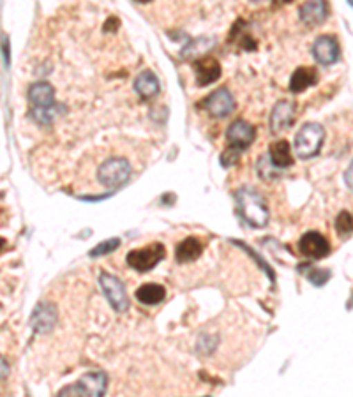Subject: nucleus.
I'll list each match as a JSON object with an SVG mask.
<instances>
[{"label": "nucleus", "instance_id": "1", "mask_svg": "<svg viewBox=\"0 0 353 397\" xmlns=\"http://www.w3.org/2000/svg\"><path fill=\"white\" fill-rule=\"evenodd\" d=\"M235 203L240 217L253 228H263L269 222V206L265 198L253 187H240L235 193Z\"/></svg>", "mask_w": 353, "mask_h": 397}, {"label": "nucleus", "instance_id": "2", "mask_svg": "<svg viewBox=\"0 0 353 397\" xmlns=\"http://www.w3.org/2000/svg\"><path fill=\"white\" fill-rule=\"evenodd\" d=\"M325 142V129L318 122H307L300 127L294 142L295 154L300 159H313L320 154Z\"/></svg>", "mask_w": 353, "mask_h": 397}, {"label": "nucleus", "instance_id": "3", "mask_svg": "<svg viewBox=\"0 0 353 397\" xmlns=\"http://www.w3.org/2000/svg\"><path fill=\"white\" fill-rule=\"evenodd\" d=\"M133 168L124 157L106 159L97 170V180L106 187H120L131 179Z\"/></svg>", "mask_w": 353, "mask_h": 397}, {"label": "nucleus", "instance_id": "4", "mask_svg": "<svg viewBox=\"0 0 353 397\" xmlns=\"http://www.w3.org/2000/svg\"><path fill=\"white\" fill-rule=\"evenodd\" d=\"M164 254H166V249H164L163 244L152 242L149 246L142 247V249L129 251L126 256V262L131 269L138 270V272L143 274V272H151L164 258Z\"/></svg>", "mask_w": 353, "mask_h": 397}, {"label": "nucleus", "instance_id": "5", "mask_svg": "<svg viewBox=\"0 0 353 397\" xmlns=\"http://www.w3.org/2000/svg\"><path fill=\"white\" fill-rule=\"evenodd\" d=\"M99 284L108 304L113 307L115 313H126L129 309V297H127L126 286L122 284V281L117 275L103 272L99 275Z\"/></svg>", "mask_w": 353, "mask_h": 397}, {"label": "nucleus", "instance_id": "6", "mask_svg": "<svg viewBox=\"0 0 353 397\" xmlns=\"http://www.w3.org/2000/svg\"><path fill=\"white\" fill-rule=\"evenodd\" d=\"M254 138H256V129H254L253 124H249L247 120L242 119L235 120V122H231L227 129L228 145L240 152L249 148L251 145H253Z\"/></svg>", "mask_w": 353, "mask_h": 397}, {"label": "nucleus", "instance_id": "7", "mask_svg": "<svg viewBox=\"0 0 353 397\" xmlns=\"http://www.w3.org/2000/svg\"><path fill=\"white\" fill-rule=\"evenodd\" d=\"M203 106H205V110L209 111L212 117L222 119V117L230 115L231 111L235 110V99L227 87H221L212 92V94L203 101Z\"/></svg>", "mask_w": 353, "mask_h": 397}, {"label": "nucleus", "instance_id": "8", "mask_svg": "<svg viewBox=\"0 0 353 397\" xmlns=\"http://www.w3.org/2000/svg\"><path fill=\"white\" fill-rule=\"evenodd\" d=\"M298 247H300V253L311 260H323L330 253L329 240L318 231H307L302 235Z\"/></svg>", "mask_w": 353, "mask_h": 397}, {"label": "nucleus", "instance_id": "9", "mask_svg": "<svg viewBox=\"0 0 353 397\" xmlns=\"http://www.w3.org/2000/svg\"><path fill=\"white\" fill-rule=\"evenodd\" d=\"M57 320H59L57 307L50 304V302H41V304L36 306L34 313H32L30 327L36 333H48L57 325Z\"/></svg>", "mask_w": 353, "mask_h": 397}, {"label": "nucleus", "instance_id": "10", "mask_svg": "<svg viewBox=\"0 0 353 397\" xmlns=\"http://www.w3.org/2000/svg\"><path fill=\"white\" fill-rule=\"evenodd\" d=\"M341 48L336 37L332 36H320L313 44V57L318 64L322 66H332L339 60Z\"/></svg>", "mask_w": 353, "mask_h": 397}, {"label": "nucleus", "instance_id": "11", "mask_svg": "<svg viewBox=\"0 0 353 397\" xmlns=\"http://www.w3.org/2000/svg\"><path fill=\"white\" fill-rule=\"evenodd\" d=\"M295 122V103L288 99H281L276 103L270 113V129L272 133H281Z\"/></svg>", "mask_w": 353, "mask_h": 397}, {"label": "nucleus", "instance_id": "12", "mask_svg": "<svg viewBox=\"0 0 353 397\" xmlns=\"http://www.w3.org/2000/svg\"><path fill=\"white\" fill-rule=\"evenodd\" d=\"M28 101L34 111L50 110L55 106V88L48 81H37L28 88Z\"/></svg>", "mask_w": 353, "mask_h": 397}, {"label": "nucleus", "instance_id": "13", "mask_svg": "<svg viewBox=\"0 0 353 397\" xmlns=\"http://www.w3.org/2000/svg\"><path fill=\"white\" fill-rule=\"evenodd\" d=\"M195 75L196 85L198 87H207V85L214 84L216 79L221 76V64L212 57H203L195 62Z\"/></svg>", "mask_w": 353, "mask_h": 397}, {"label": "nucleus", "instance_id": "14", "mask_svg": "<svg viewBox=\"0 0 353 397\" xmlns=\"http://www.w3.org/2000/svg\"><path fill=\"white\" fill-rule=\"evenodd\" d=\"M78 385L84 390L85 397H104L108 389V378L103 371H90L79 378Z\"/></svg>", "mask_w": 353, "mask_h": 397}, {"label": "nucleus", "instance_id": "15", "mask_svg": "<svg viewBox=\"0 0 353 397\" xmlns=\"http://www.w3.org/2000/svg\"><path fill=\"white\" fill-rule=\"evenodd\" d=\"M269 161L270 164L278 170H286L294 164V155H292V145L286 139L274 142L269 148Z\"/></svg>", "mask_w": 353, "mask_h": 397}, {"label": "nucleus", "instance_id": "16", "mask_svg": "<svg viewBox=\"0 0 353 397\" xmlns=\"http://www.w3.org/2000/svg\"><path fill=\"white\" fill-rule=\"evenodd\" d=\"M203 249H205V244L196 237H187L184 238L179 246L175 247V260L179 263H189L195 262L202 256Z\"/></svg>", "mask_w": 353, "mask_h": 397}, {"label": "nucleus", "instance_id": "17", "mask_svg": "<svg viewBox=\"0 0 353 397\" xmlns=\"http://www.w3.org/2000/svg\"><path fill=\"white\" fill-rule=\"evenodd\" d=\"M327 16H329V4L322 2V0L300 6V20L309 27L323 23L327 20Z\"/></svg>", "mask_w": 353, "mask_h": 397}, {"label": "nucleus", "instance_id": "18", "mask_svg": "<svg viewBox=\"0 0 353 397\" xmlns=\"http://www.w3.org/2000/svg\"><path fill=\"white\" fill-rule=\"evenodd\" d=\"M318 84V72L314 68H309V66H302V68H297L294 71L290 78V90L294 94H300V92L307 90L309 87Z\"/></svg>", "mask_w": 353, "mask_h": 397}, {"label": "nucleus", "instance_id": "19", "mask_svg": "<svg viewBox=\"0 0 353 397\" xmlns=\"http://www.w3.org/2000/svg\"><path fill=\"white\" fill-rule=\"evenodd\" d=\"M159 79L158 76L152 71H143L136 76L135 79V90L138 92V95L142 99H151L155 94H159Z\"/></svg>", "mask_w": 353, "mask_h": 397}, {"label": "nucleus", "instance_id": "20", "mask_svg": "<svg viewBox=\"0 0 353 397\" xmlns=\"http://www.w3.org/2000/svg\"><path fill=\"white\" fill-rule=\"evenodd\" d=\"M136 298L145 306H158L166 298V290L158 282H147L136 290Z\"/></svg>", "mask_w": 353, "mask_h": 397}, {"label": "nucleus", "instance_id": "21", "mask_svg": "<svg viewBox=\"0 0 353 397\" xmlns=\"http://www.w3.org/2000/svg\"><path fill=\"white\" fill-rule=\"evenodd\" d=\"M353 230V217L350 211L339 212V215L336 217V231L339 233L341 238H350L352 237Z\"/></svg>", "mask_w": 353, "mask_h": 397}, {"label": "nucleus", "instance_id": "22", "mask_svg": "<svg viewBox=\"0 0 353 397\" xmlns=\"http://www.w3.org/2000/svg\"><path fill=\"white\" fill-rule=\"evenodd\" d=\"M119 246H120V238H108V240H103V242L97 244L94 249H90L88 256H90V258H101V256H106V254L119 249Z\"/></svg>", "mask_w": 353, "mask_h": 397}, {"label": "nucleus", "instance_id": "23", "mask_svg": "<svg viewBox=\"0 0 353 397\" xmlns=\"http://www.w3.org/2000/svg\"><path fill=\"white\" fill-rule=\"evenodd\" d=\"M278 171H279L278 168H274L272 164H270V161H269V157H267V155H260V159H258V175H260V179H263V180L278 179V177H279Z\"/></svg>", "mask_w": 353, "mask_h": 397}, {"label": "nucleus", "instance_id": "24", "mask_svg": "<svg viewBox=\"0 0 353 397\" xmlns=\"http://www.w3.org/2000/svg\"><path fill=\"white\" fill-rule=\"evenodd\" d=\"M330 278H332V274L327 269H311V272H307V279L314 286H323Z\"/></svg>", "mask_w": 353, "mask_h": 397}, {"label": "nucleus", "instance_id": "25", "mask_svg": "<svg viewBox=\"0 0 353 397\" xmlns=\"http://www.w3.org/2000/svg\"><path fill=\"white\" fill-rule=\"evenodd\" d=\"M238 161H240V151H237V148L228 147L227 151L221 154V164L225 168L235 166V164H238Z\"/></svg>", "mask_w": 353, "mask_h": 397}, {"label": "nucleus", "instance_id": "26", "mask_svg": "<svg viewBox=\"0 0 353 397\" xmlns=\"http://www.w3.org/2000/svg\"><path fill=\"white\" fill-rule=\"evenodd\" d=\"M57 397H85V394L84 390H82V387H79L78 383H75V385L64 387V389L57 394Z\"/></svg>", "mask_w": 353, "mask_h": 397}, {"label": "nucleus", "instance_id": "27", "mask_svg": "<svg viewBox=\"0 0 353 397\" xmlns=\"http://www.w3.org/2000/svg\"><path fill=\"white\" fill-rule=\"evenodd\" d=\"M9 374V364L4 357H0V380H4L8 378Z\"/></svg>", "mask_w": 353, "mask_h": 397}, {"label": "nucleus", "instance_id": "28", "mask_svg": "<svg viewBox=\"0 0 353 397\" xmlns=\"http://www.w3.org/2000/svg\"><path fill=\"white\" fill-rule=\"evenodd\" d=\"M4 247H6V240L0 237V251H4Z\"/></svg>", "mask_w": 353, "mask_h": 397}]
</instances>
